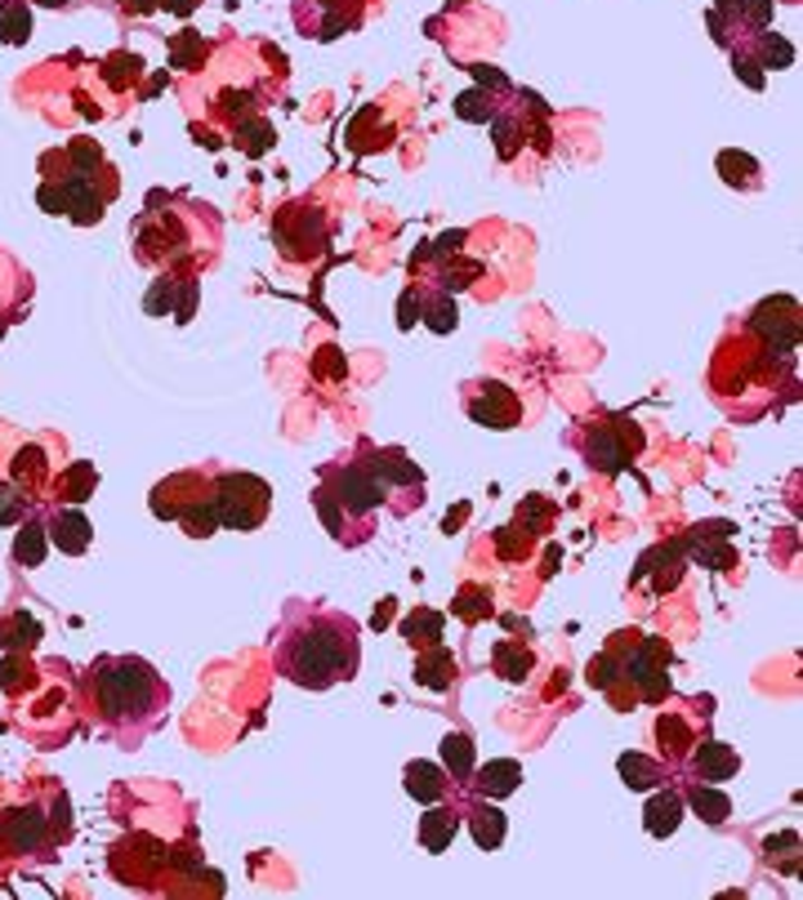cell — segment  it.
<instances>
[{"mask_svg":"<svg viewBox=\"0 0 803 900\" xmlns=\"http://www.w3.org/2000/svg\"><path fill=\"white\" fill-rule=\"evenodd\" d=\"M755 62H764V67H790L794 62V49H790V41L785 36H772V32H759V41H755V54H750Z\"/></svg>","mask_w":803,"mask_h":900,"instance_id":"f35d334b","label":"cell"},{"mask_svg":"<svg viewBox=\"0 0 803 900\" xmlns=\"http://www.w3.org/2000/svg\"><path fill=\"white\" fill-rule=\"evenodd\" d=\"M719 170H723V179H727L732 187H746V192H755V187L764 183L759 161L746 157V152H719Z\"/></svg>","mask_w":803,"mask_h":900,"instance_id":"4dcf8cb0","label":"cell"},{"mask_svg":"<svg viewBox=\"0 0 803 900\" xmlns=\"http://www.w3.org/2000/svg\"><path fill=\"white\" fill-rule=\"evenodd\" d=\"M468 829H474V843H478L483 852H496V847L505 843L509 820H505V811H500L491 798H483V802L468 807Z\"/></svg>","mask_w":803,"mask_h":900,"instance_id":"e0dca14e","label":"cell"},{"mask_svg":"<svg viewBox=\"0 0 803 900\" xmlns=\"http://www.w3.org/2000/svg\"><path fill=\"white\" fill-rule=\"evenodd\" d=\"M36 642H41V619H32L27 611L10 615L5 629H0V647H5V651H32Z\"/></svg>","mask_w":803,"mask_h":900,"instance_id":"f546056e","label":"cell"},{"mask_svg":"<svg viewBox=\"0 0 803 900\" xmlns=\"http://www.w3.org/2000/svg\"><path fill=\"white\" fill-rule=\"evenodd\" d=\"M206 54H211V45L196 27H183L170 36V67H179V72H196V67L206 62Z\"/></svg>","mask_w":803,"mask_h":900,"instance_id":"603a6c76","label":"cell"},{"mask_svg":"<svg viewBox=\"0 0 803 900\" xmlns=\"http://www.w3.org/2000/svg\"><path fill=\"white\" fill-rule=\"evenodd\" d=\"M491 129H496V148H500V157L509 161V157L518 152V134H522V125L509 121V116H496V112H491Z\"/></svg>","mask_w":803,"mask_h":900,"instance_id":"c3c4849f","label":"cell"},{"mask_svg":"<svg viewBox=\"0 0 803 900\" xmlns=\"http://www.w3.org/2000/svg\"><path fill=\"white\" fill-rule=\"evenodd\" d=\"M617 660H621L625 682H634V691L647 705L669 696V647L660 638H634V647L625 656L617 651Z\"/></svg>","mask_w":803,"mask_h":900,"instance_id":"52a82bcc","label":"cell"},{"mask_svg":"<svg viewBox=\"0 0 803 900\" xmlns=\"http://www.w3.org/2000/svg\"><path fill=\"white\" fill-rule=\"evenodd\" d=\"M750 330L764 339V349L772 353H790L794 343H799V304L790 295L781 299H764L750 317Z\"/></svg>","mask_w":803,"mask_h":900,"instance_id":"30bf717a","label":"cell"},{"mask_svg":"<svg viewBox=\"0 0 803 900\" xmlns=\"http://www.w3.org/2000/svg\"><path fill=\"white\" fill-rule=\"evenodd\" d=\"M23 509H27L23 491H14V487H0V526H14V522L23 517Z\"/></svg>","mask_w":803,"mask_h":900,"instance_id":"816d5d0a","label":"cell"},{"mask_svg":"<svg viewBox=\"0 0 803 900\" xmlns=\"http://www.w3.org/2000/svg\"><path fill=\"white\" fill-rule=\"evenodd\" d=\"M388 615H393V602H384V606L375 611V629H384V625H388Z\"/></svg>","mask_w":803,"mask_h":900,"instance_id":"94428289","label":"cell"},{"mask_svg":"<svg viewBox=\"0 0 803 900\" xmlns=\"http://www.w3.org/2000/svg\"><path fill=\"white\" fill-rule=\"evenodd\" d=\"M496 548H500V558H505V562H522L527 552H531V539H527V531L513 522V526H505V531L496 535Z\"/></svg>","mask_w":803,"mask_h":900,"instance_id":"7dc6e473","label":"cell"},{"mask_svg":"<svg viewBox=\"0 0 803 900\" xmlns=\"http://www.w3.org/2000/svg\"><path fill=\"white\" fill-rule=\"evenodd\" d=\"M442 767H446V776H455V781H468L474 776V740H468L464 731H451L446 740H442Z\"/></svg>","mask_w":803,"mask_h":900,"instance_id":"d4e9b609","label":"cell"},{"mask_svg":"<svg viewBox=\"0 0 803 900\" xmlns=\"http://www.w3.org/2000/svg\"><path fill=\"white\" fill-rule=\"evenodd\" d=\"M215 509L228 531H259L273 509V487L255 472H215Z\"/></svg>","mask_w":803,"mask_h":900,"instance_id":"277c9868","label":"cell"},{"mask_svg":"<svg viewBox=\"0 0 803 900\" xmlns=\"http://www.w3.org/2000/svg\"><path fill=\"white\" fill-rule=\"evenodd\" d=\"M273 144H278V134H273V125H268L263 116H241V125H237V148H241L246 157L273 152Z\"/></svg>","mask_w":803,"mask_h":900,"instance_id":"83f0119b","label":"cell"},{"mask_svg":"<svg viewBox=\"0 0 803 900\" xmlns=\"http://www.w3.org/2000/svg\"><path fill=\"white\" fill-rule=\"evenodd\" d=\"M416 682L429 686V691H446L455 682V656L442 647V642H429L416 660Z\"/></svg>","mask_w":803,"mask_h":900,"instance_id":"d6986e66","label":"cell"},{"mask_svg":"<svg viewBox=\"0 0 803 900\" xmlns=\"http://www.w3.org/2000/svg\"><path fill=\"white\" fill-rule=\"evenodd\" d=\"M617 772H621V781H625L630 789H656V785L665 781V767H660V763H652L647 753H621Z\"/></svg>","mask_w":803,"mask_h":900,"instance_id":"484cf974","label":"cell"},{"mask_svg":"<svg viewBox=\"0 0 803 900\" xmlns=\"http://www.w3.org/2000/svg\"><path fill=\"white\" fill-rule=\"evenodd\" d=\"M736 77H742L750 90H764V72L755 67V58H750V54H736Z\"/></svg>","mask_w":803,"mask_h":900,"instance_id":"db71d44e","label":"cell"},{"mask_svg":"<svg viewBox=\"0 0 803 900\" xmlns=\"http://www.w3.org/2000/svg\"><path fill=\"white\" fill-rule=\"evenodd\" d=\"M464 513H468V509H464V504H460V509H455V513H446V531H455V522H460V517H464Z\"/></svg>","mask_w":803,"mask_h":900,"instance_id":"be15d7a7","label":"cell"},{"mask_svg":"<svg viewBox=\"0 0 803 900\" xmlns=\"http://www.w3.org/2000/svg\"><path fill=\"white\" fill-rule=\"evenodd\" d=\"M468 72L478 77V86H483V90H509V77H505V72H496V67H487V62H468Z\"/></svg>","mask_w":803,"mask_h":900,"instance_id":"f5cc1de1","label":"cell"},{"mask_svg":"<svg viewBox=\"0 0 803 900\" xmlns=\"http://www.w3.org/2000/svg\"><path fill=\"white\" fill-rule=\"evenodd\" d=\"M317 5H321V23L308 32L317 41H335V36L353 32L362 23V14H366V0H317Z\"/></svg>","mask_w":803,"mask_h":900,"instance_id":"2e32d148","label":"cell"},{"mask_svg":"<svg viewBox=\"0 0 803 900\" xmlns=\"http://www.w3.org/2000/svg\"><path fill=\"white\" fill-rule=\"evenodd\" d=\"M464 237H468L464 228H455V232H442V237H433V241H429L425 250H416V259H411V263L420 267V263H429V259H446V254H460Z\"/></svg>","mask_w":803,"mask_h":900,"instance_id":"f6af8a7d","label":"cell"},{"mask_svg":"<svg viewBox=\"0 0 803 900\" xmlns=\"http://www.w3.org/2000/svg\"><path fill=\"white\" fill-rule=\"evenodd\" d=\"M90 691H94V709H99L103 727H112L121 736H134V740H139L144 731H152L170 709V686L139 656L99 660L94 673H90Z\"/></svg>","mask_w":803,"mask_h":900,"instance_id":"7a4b0ae2","label":"cell"},{"mask_svg":"<svg viewBox=\"0 0 803 900\" xmlns=\"http://www.w3.org/2000/svg\"><path fill=\"white\" fill-rule=\"evenodd\" d=\"M589 682H593L598 691H608V696H617V686L625 682L617 651H602V656H593V660H589Z\"/></svg>","mask_w":803,"mask_h":900,"instance_id":"ab89813d","label":"cell"},{"mask_svg":"<svg viewBox=\"0 0 803 900\" xmlns=\"http://www.w3.org/2000/svg\"><path fill=\"white\" fill-rule=\"evenodd\" d=\"M196 5H201V0H157V10H170L174 19H188Z\"/></svg>","mask_w":803,"mask_h":900,"instance_id":"680465c9","label":"cell"},{"mask_svg":"<svg viewBox=\"0 0 803 900\" xmlns=\"http://www.w3.org/2000/svg\"><path fill=\"white\" fill-rule=\"evenodd\" d=\"M697 544H701V548H697V562H705V558H710V567H714V571H727V567H732V548H727V544H710V535H705V531H697Z\"/></svg>","mask_w":803,"mask_h":900,"instance_id":"f907efd6","label":"cell"},{"mask_svg":"<svg viewBox=\"0 0 803 900\" xmlns=\"http://www.w3.org/2000/svg\"><path fill=\"white\" fill-rule=\"evenodd\" d=\"M402 785H407V794H411L420 807H433V802H442V798H446L451 776H446V767H438V763H425V757H416V763H407V772H402Z\"/></svg>","mask_w":803,"mask_h":900,"instance_id":"9a60e30c","label":"cell"},{"mask_svg":"<svg viewBox=\"0 0 803 900\" xmlns=\"http://www.w3.org/2000/svg\"><path fill=\"white\" fill-rule=\"evenodd\" d=\"M683 802H688V807H692L705 824H723V820L732 816V798H727L723 789H710L705 781H697V785L688 789V798H683Z\"/></svg>","mask_w":803,"mask_h":900,"instance_id":"cb8c5ba5","label":"cell"},{"mask_svg":"<svg viewBox=\"0 0 803 900\" xmlns=\"http://www.w3.org/2000/svg\"><path fill=\"white\" fill-rule=\"evenodd\" d=\"M455 5H464V0H455Z\"/></svg>","mask_w":803,"mask_h":900,"instance_id":"e7e4bbea","label":"cell"},{"mask_svg":"<svg viewBox=\"0 0 803 900\" xmlns=\"http://www.w3.org/2000/svg\"><path fill=\"white\" fill-rule=\"evenodd\" d=\"M491 94L487 90H464V94H455V116L460 121H468V125H487L491 121Z\"/></svg>","mask_w":803,"mask_h":900,"instance_id":"60d3db41","label":"cell"},{"mask_svg":"<svg viewBox=\"0 0 803 900\" xmlns=\"http://www.w3.org/2000/svg\"><path fill=\"white\" fill-rule=\"evenodd\" d=\"M27 5H45V10H63L67 0H27Z\"/></svg>","mask_w":803,"mask_h":900,"instance_id":"6125c7cd","label":"cell"},{"mask_svg":"<svg viewBox=\"0 0 803 900\" xmlns=\"http://www.w3.org/2000/svg\"><path fill=\"white\" fill-rule=\"evenodd\" d=\"M580 442H585V459H589V468H598V472H625L630 459L643 451V433L630 429L625 420L589 424V429L580 433Z\"/></svg>","mask_w":803,"mask_h":900,"instance_id":"ba28073f","label":"cell"},{"mask_svg":"<svg viewBox=\"0 0 803 900\" xmlns=\"http://www.w3.org/2000/svg\"><path fill=\"white\" fill-rule=\"evenodd\" d=\"M49 539H54L58 552H67V558H81V552L90 548V539H94V526L81 509H58L54 522H49Z\"/></svg>","mask_w":803,"mask_h":900,"instance_id":"4fadbf2b","label":"cell"},{"mask_svg":"<svg viewBox=\"0 0 803 900\" xmlns=\"http://www.w3.org/2000/svg\"><path fill=\"white\" fill-rule=\"evenodd\" d=\"M358 664H362V638L358 625L340 611L313 606L304 615V625H286L278 638V673L308 691L353 682Z\"/></svg>","mask_w":803,"mask_h":900,"instance_id":"6da1fadb","label":"cell"},{"mask_svg":"<svg viewBox=\"0 0 803 900\" xmlns=\"http://www.w3.org/2000/svg\"><path fill=\"white\" fill-rule=\"evenodd\" d=\"M416 295H420L416 286H411L407 295H402V317H397V326H402V330H411V326H416Z\"/></svg>","mask_w":803,"mask_h":900,"instance_id":"6f0895ef","label":"cell"},{"mask_svg":"<svg viewBox=\"0 0 803 900\" xmlns=\"http://www.w3.org/2000/svg\"><path fill=\"white\" fill-rule=\"evenodd\" d=\"M32 682V664L19 656V651H10V660L0 664V691H10V696H19V691Z\"/></svg>","mask_w":803,"mask_h":900,"instance_id":"bcb514c9","label":"cell"},{"mask_svg":"<svg viewBox=\"0 0 803 900\" xmlns=\"http://www.w3.org/2000/svg\"><path fill=\"white\" fill-rule=\"evenodd\" d=\"M420 299V295H416ZM420 317H425V326L433 330V334H451L455 330V321H460V312H455V295H446V290H438V295H429V299H420Z\"/></svg>","mask_w":803,"mask_h":900,"instance_id":"1f68e13d","label":"cell"},{"mask_svg":"<svg viewBox=\"0 0 803 900\" xmlns=\"http://www.w3.org/2000/svg\"><path fill=\"white\" fill-rule=\"evenodd\" d=\"M483 276V263L478 259H451V263H442L438 267V290H446V295H460V290H468Z\"/></svg>","mask_w":803,"mask_h":900,"instance_id":"e575fe53","label":"cell"},{"mask_svg":"<svg viewBox=\"0 0 803 900\" xmlns=\"http://www.w3.org/2000/svg\"><path fill=\"white\" fill-rule=\"evenodd\" d=\"M688 763H692V772H697L701 781H710V785L732 781L736 772H742V757H736V749L723 744V740H701V744H692Z\"/></svg>","mask_w":803,"mask_h":900,"instance_id":"7c38bea8","label":"cell"},{"mask_svg":"<svg viewBox=\"0 0 803 900\" xmlns=\"http://www.w3.org/2000/svg\"><path fill=\"white\" fill-rule=\"evenodd\" d=\"M99 72H103V81H108L112 90H129L134 81H139V72H144V58L129 54V49H116V54H108V58L99 62Z\"/></svg>","mask_w":803,"mask_h":900,"instance_id":"4316f807","label":"cell"},{"mask_svg":"<svg viewBox=\"0 0 803 900\" xmlns=\"http://www.w3.org/2000/svg\"><path fill=\"white\" fill-rule=\"evenodd\" d=\"M0 839H5L10 852H32L45 843V816L36 807H14L0 820Z\"/></svg>","mask_w":803,"mask_h":900,"instance_id":"5bb4252c","label":"cell"},{"mask_svg":"<svg viewBox=\"0 0 803 900\" xmlns=\"http://www.w3.org/2000/svg\"><path fill=\"white\" fill-rule=\"evenodd\" d=\"M14 481H27V487H41L45 481V451L41 446H23L19 455H14Z\"/></svg>","mask_w":803,"mask_h":900,"instance_id":"ee69618b","label":"cell"},{"mask_svg":"<svg viewBox=\"0 0 803 900\" xmlns=\"http://www.w3.org/2000/svg\"><path fill=\"white\" fill-rule=\"evenodd\" d=\"M455 615L464 619V625H478V619L491 615V593L478 589V584H464V589L455 593Z\"/></svg>","mask_w":803,"mask_h":900,"instance_id":"74e56055","label":"cell"},{"mask_svg":"<svg viewBox=\"0 0 803 900\" xmlns=\"http://www.w3.org/2000/svg\"><path fill=\"white\" fill-rule=\"evenodd\" d=\"M656 740H660V753L669 757V763H683V757L692 753V727L679 714H660L656 718Z\"/></svg>","mask_w":803,"mask_h":900,"instance_id":"7402d4cb","label":"cell"},{"mask_svg":"<svg viewBox=\"0 0 803 900\" xmlns=\"http://www.w3.org/2000/svg\"><path fill=\"white\" fill-rule=\"evenodd\" d=\"M36 201H41L45 215H67V187H63V179H45Z\"/></svg>","mask_w":803,"mask_h":900,"instance_id":"681fc988","label":"cell"},{"mask_svg":"<svg viewBox=\"0 0 803 900\" xmlns=\"http://www.w3.org/2000/svg\"><path fill=\"white\" fill-rule=\"evenodd\" d=\"M679 820H683V798L675 789H660L643 811V824H647L652 839H669L679 829Z\"/></svg>","mask_w":803,"mask_h":900,"instance_id":"ffe728a7","label":"cell"},{"mask_svg":"<svg viewBox=\"0 0 803 900\" xmlns=\"http://www.w3.org/2000/svg\"><path fill=\"white\" fill-rule=\"evenodd\" d=\"M464 406H468V420L474 424H483V429H513L518 420H522V401H518V392L509 388V384H500V379H478L474 388H468V397H464Z\"/></svg>","mask_w":803,"mask_h":900,"instance_id":"9c48e42d","label":"cell"},{"mask_svg":"<svg viewBox=\"0 0 803 900\" xmlns=\"http://www.w3.org/2000/svg\"><path fill=\"white\" fill-rule=\"evenodd\" d=\"M518 526H522V531H550V526H554V504L541 500V495H527V500L518 504Z\"/></svg>","mask_w":803,"mask_h":900,"instance_id":"b9f144b4","label":"cell"},{"mask_svg":"<svg viewBox=\"0 0 803 900\" xmlns=\"http://www.w3.org/2000/svg\"><path fill=\"white\" fill-rule=\"evenodd\" d=\"M125 10H134V14H152L157 10V0H121Z\"/></svg>","mask_w":803,"mask_h":900,"instance_id":"91938a15","label":"cell"},{"mask_svg":"<svg viewBox=\"0 0 803 900\" xmlns=\"http://www.w3.org/2000/svg\"><path fill=\"white\" fill-rule=\"evenodd\" d=\"M174 304H179V282H174V276H157L148 299H144V312L148 317H166V312H174Z\"/></svg>","mask_w":803,"mask_h":900,"instance_id":"7bdbcfd3","label":"cell"},{"mask_svg":"<svg viewBox=\"0 0 803 900\" xmlns=\"http://www.w3.org/2000/svg\"><path fill=\"white\" fill-rule=\"evenodd\" d=\"M455 829H460V816L433 802V811L420 816V847H425L429 856H442V852L451 847V839H455Z\"/></svg>","mask_w":803,"mask_h":900,"instance_id":"44dd1931","label":"cell"},{"mask_svg":"<svg viewBox=\"0 0 803 900\" xmlns=\"http://www.w3.org/2000/svg\"><path fill=\"white\" fill-rule=\"evenodd\" d=\"M27 36H32L27 0H5V5H0V41H5V45H27Z\"/></svg>","mask_w":803,"mask_h":900,"instance_id":"f1b7e54d","label":"cell"},{"mask_svg":"<svg viewBox=\"0 0 803 900\" xmlns=\"http://www.w3.org/2000/svg\"><path fill=\"white\" fill-rule=\"evenodd\" d=\"M188 224L179 219V210H148L139 224H134V254L144 263H170L179 267L188 259Z\"/></svg>","mask_w":803,"mask_h":900,"instance_id":"5b68a950","label":"cell"},{"mask_svg":"<svg viewBox=\"0 0 803 900\" xmlns=\"http://www.w3.org/2000/svg\"><path fill=\"white\" fill-rule=\"evenodd\" d=\"M14 562L19 567H41L45 562V526L41 522H27L14 539Z\"/></svg>","mask_w":803,"mask_h":900,"instance_id":"8d00e7d4","label":"cell"},{"mask_svg":"<svg viewBox=\"0 0 803 900\" xmlns=\"http://www.w3.org/2000/svg\"><path fill=\"white\" fill-rule=\"evenodd\" d=\"M474 781H478V798L500 802V798L518 794V785H522V767L513 763V757H496V763H487Z\"/></svg>","mask_w":803,"mask_h":900,"instance_id":"ac0fdd59","label":"cell"},{"mask_svg":"<svg viewBox=\"0 0 803 900\" xmlns=\"http://www.w3.org/2000/svg\"><path fill=\"white\" fill-rule=\"evenodd\" d=\"M326 237H330V224L308 201H291L273 224V241L282 246L286 259H317L326 250Z\"/></svg>","mask_w":803,"mask_h":900,"instance_id":"8992f818","label":"cell"},{"mask_svg":"<svg viewBox=\"0 0 803 900\" xmlns=\"http://www.w3.org/2000/svg\"><path fill=\"white\" fill-rule=\"evenodd\" d=\"M371 451V446H366ZM366 464L375 468V477L384 481V491H388V500H393V491H411V495H420L425 500V472L402 455L397 446H388V451H371L366 455Z\"/></svg>","mask_w":803,"mask_h":900,"instance_id":"8fae6325","label":"cell"},{"mask_svg":"<svg viewBox=\"0 0 803 900\" xmlns=\"http://www.w3.org/2000/svg\"><path fill=\"white\" fill-rule=\"evenodd\" d=\"M531 664H535V656L527 647H518V642H500L496 647V669H500L505 682H522L531 673Z\"/></svg>","mask_w":803,"mask_h":900,"instance_id":"d590c367","label":"cell"},{"mask_svg":"<svg viewBox=\"0 0 803 900\" xmlns=\"http://www.w3.org/2000/svg\"><path fill=\"white\" fill-rule=\"evenodd\" d=\"M317 371H326V375H335V379H340L344 375V362H340V349H321V357L313 362Z\"/></svg>","mask_w":803,"mask_h":900,"instance_id":"9f6ffc18","label":"cell"},{"mask_svg":"<svg viewBox=\"0 0 803 900\" xmlns=\"http://www.w3.org/2000/svg\"><path fill=\"white\" fill-rule=\"evenodd\" d=\"M192 308H196V282L188 276V282L179 286V304H174V317H179V321H188V317H192Z\"/></svg>","mask_w":803,"mask_h":900,"instance_id":"11a10c76","label":"cell"},{"mask_svg":"<svg viewBox=\"0 0 803 900\" xmlns=\"http://www.w3.org/2000/svg\"><path fill=\"white\" fill-rule=\"evenodd\" d=\"M317 487L335 500V509L349 517H371L388 504V491H384V481L375 477V468L366 464V455H353V459H340V464H326L321 477H317Z\"/></svg>","mask_w":803,"mask_h":900,"instance_id":"3957f363","label":"cell"},{"mask_svg":"<svg viewBox=\"0 0 803 900\" xmlns=\"http://www.w3.org/2000/svg\"><path fill=\"white\" fill-rule=\"evenodd\" d=\"M402 638H407L411 647H429V642H438L442 638V615L438 611H411L407 619H402Z\"/></svg>","mask_w":803,"mask_h":900,"instance_id":"d6a6232c","label":"cell"},{"mask_svg":"<svg viewBox=\"0 0 803 900\" xmlns=\"http://www.w3.org/2000/svg\"><path fill=\"white\" fill-rule=\"evenodd\" d=\"M58 487H63V500H72V504H86L90 495H94V487H99V472H94V464H72L63 477H58Z\"/></svg>","mask_w":803,"mask_h":900,"instance_id":"836d02e7","label":"cell"}]
</instances>
